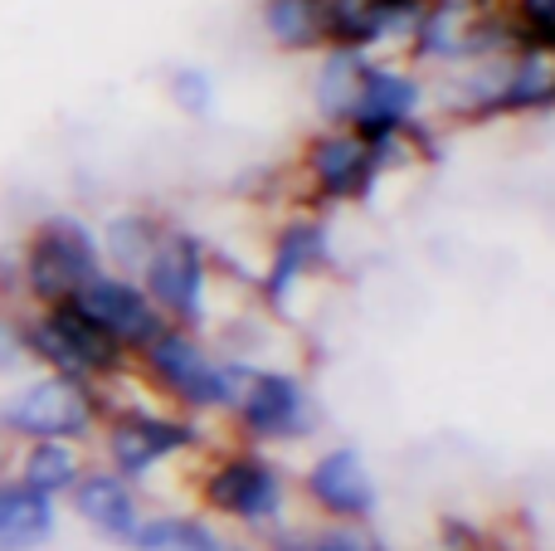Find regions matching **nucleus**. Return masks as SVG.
I'll return each mask as SVG.
<instances>
[{"label":"nucleus","instance_id":"obj_1","mask_svg":"<svg viewBox=\"0 0 555 551\" xmlns=\"http://www.w3.org/2000/svg\"><path fill=\"white\" fill-rule=\"evenodd\" d=\"M439 132L429 123L404 137H365L356 127H312L293 156V205L307 210H346L371 205L390 176L434 162Z\"/></svg>","mask_w":555,"mask_h":551},{"label":"nucleus","instance_id":"obj_2","mask_svg":"<svg viewBox=\"0 0 555 551\" xmlns=\"http://www.w3.org/2000/svg\"><path fill=\"white\" fill-rule=\"evenodd\" d=\"M185 488H191L195 513H205L224 533L249 537V542L302 517L293 469L269 449H249L240 439H210L205 454L185 469Z\"/></svg>","mask_w":555,"mask_h":551},{"label":"nucleus","instance_id":"obj_3","mask_svg":"<svg viewBox=\"0 0 555 551\" xmlns=\"http://www.w3.org/2000/svg\"><path fill=\"white\" fill-rule=\"evenodd\" d=\"M103 396H107V415L93 435V459L142 488L156 474H171V469L185 474L205 454V445L215 439V430L195 425V420L176 415L171 406H162L142 386V376H137V396H122L117 386H107Z\"/></svg>","mask_w":555,"mask_h":551},{"label":"nucleus","instance_id":"obj_4","mask_svg":"<svg viewBox=\"0 0 555 551\" xmlns=\"http://www.w3.org/2000/svg\"><path fill=\"white\" fill-rule=\"evenodd\" d=\"M132 371L142 376V386L162 406H171L176 415L195 420V425L215 430V425H224V415L234 406L244 361L224 357L210 342V332H191V328H171L166 322L152 347L132 361Z\"/></svg>","mask_w":555,"mask_h":551},{"label":"nucleus","instance_id":"obj_5","mask_svg":"<svg viewBox=\"0 0 555 551\" xmlns=\"http://www.w3.org/2000/svg\"><path fill=\"white\" fill-rule=\"evenodd\" d=\"M137 283L146 289V298L156 303L171 328H191V332H215L220 318H230V303H224V283L230 269H224L220 249L205 240L201 230L171 220V230L162 234L156 254L146 259V269L137 273ZM249 303V298H244Z\"/></svg>","mask_w":555,"mask_h":551},{"label":"nucleus","instance_id":"obj_6","mask_svg":"<svg viewBox=\"0 0 555 551\" xmlns=\"http://www.w3.org/2000/svg\"><path fill=\"white\" fill-rule=\"evenodd\" d=\"M317 435H322V400L312 381L287 361H244L234 406L224 415V439L283 454V449L312 445Z\"/></svg>","mask_w":555,"mask_h":551},{"label":"nucleus","instance_id":"obj_7","mask_svg":"<svg viewBox=\"0 0 555 551\" xmlns=\"http://www.w3.org/2000/svg\"><path fill=\"white\" fill-rule=\"evenodd\" d=\"M15 264H20V298H25V308L74 303L107 269L103 249H98V225L74 210L39 215L20 234Z\"/></svg>","mask_w":555,"mask_h":551},{"label":"nucleus","instance_id":"obj_8","mask_svg":"<svg viewBox=\"0 0 555 551\" xmlns=\"http://www.w3.org/2000/svg\"><path fill=\"white\" fill-rule=\"evenodd\" d=\"M512 44L517 39L507 25V0H424L404 39V59L420 74L439 78Z\"/></svg>","mask_w":555,"mask_h":551},{"label":"nucleus","instance_id":"obj_9","mask_svg":"<svg viewBox=\"0 0 555 551\" xmlns=\"http://www.w3.org/2000/svg\"><path fill=\"white\" fill-rule=\"evenodd\" d=\"M107 415V396L88 381H68L54 371H29L0 396V435L5 445L29 439H74L93 449V435Z\"/></svg>","mask_w":555,"mask_h":551},{"label":"nucleus","instance_id":"obj_10","mask_svg":"<svg viewBox=\"0 0 555 551\" xmlns=\"http://www.w3.org/2000/svg\"><path fill=\"white\" fill-rule=\"evenodd\" d=\"M25 347L29 367L54 371L68 381H88V386L107 390L132 371V361L74 308V303H49V308H25Z\"/></svg>","mask_w":555,"mask_h":551},{"label":"nucleus","instance_id":"obj_11","mask_svg":"<svg viewBox=\"0 0 555 551\" xmlns=\"http://www.w3.org/2000/svg\"><path fill=\"white\" fill-rule=\"evenodd\" d=\"M332 264H336L332 220H326L322 210H307V205H287L269 230V249H263L259 273L249 279L254 298H259L273 318H283L307 283L332 273Z\"/></svg>","mask_w":555,"mask_h":551},{"label":"nucleus","instance_id":"obj_12","mask_svg":"<svg viewBox=\"0 0 555 551\" xmlns=\"http://www.w3.org/2000/svg\"><path fill=\"white\" fill-rule=\"evenodd\" d=\"M293 488L312 523H375L380 513V478L356 445H317Z\"/></svg>","mask_w":555,"mask_h":551},{"label":"nucleus","instance_id":"obj_13","mask_svg":"<svg viewBox=\"0 0 555 551\" xmlns=\"http://www.w3.org/2000/svg\"><path fill=\"white\" fill-rule=\"evenodd\" d=\"M429 117V74L410 64L404 54H365L361 88H356L351 127L365 137H404Z\"/></svg>","mask_w":555,"mask_h":551},{"label":"nucleus","instance_id":"obj_14","mask_svg":"<svg viewBox=\"0 0 555 551\" xmlns=\"http://www.w3.org/2000/svg\"><path fill=\"white\" fill-rule=\"evenodd\" d=\"M152 494H146L142 484H132V478L113 474L107 464H88V474L74 484V494L64 498V513H74V523L83 527L88 537H98V542L127 551L137 537V527L146 523V513H152Z\"/></svg>","mask_w":555,"mask_h":551},{"label":"nucleus","instance_id":"obj_15","mask_svg":"<svg viewBox=\"0 0 555 551\" xmlns=\"http://www.w3.org/2000/svg\"><path fill=\"white\" fill-rule=\"evenodd\" d=\"M74 308L83 312L127 361L142 357V351L156 342V332L166 328V318L156 312V303L146 298L142 283L127 279V273H113V269L98 273V279L74 298Z\"/></svg>","mask_w":555,"mask_h":551},{"label":"nucleus","instance_id":"obj_16","mask_svg":"<svg viewBox=\"0 0 555 551\" xmlns=\"http://www.w3.org/2000/svg\"><path fill=\"white\" fill-rule=\"evenodd\" d=\"M93 449L74 445V439H29V445H10V478H20L25 488H35L39 498L64 508V498L74 494V484L88 474Z\"/></svg>","mask_w":555,"mask_h":551},{"label":"nucleus","instance_id":"obj_17","mask_svg":"<svg viewBox=\"0 0 555 551\" xmlns=\"http://www.w3.org/2000/svg\"><path fill=\"white\" fill-rule=\"evenodd\" d=\"M171 230V215L156 210V205H117L113 215H103V225H98V249H103V264L113 273H127V279H137V273L146 269V259L156 254V244H162V234Z\"/></svg>","mask_w":555,"mask_h":551},{"label":"nucleus","instance_id":"obj_18","mask_svg":"<svg viewBox=\"0 0 555 551\" xmlns=\"http://www.w3.org/2000/svg\"><path fill=\"white\" fill-rule=\"evenodd\" d=\"M254 20L278 54L317 59L332 49V0H254Z\"/></svg>","mask_w":555,"mask_h":551},{"label":"nucleus","instance_id":"obj_19","mask_svg":"<svg viewBox=\"0 0 555 551\" xmlns=\"http://www.w3.org/2000/svg\"><path fill=\"white\" fill-rule=\"evenodd\" d=\"M59 503L0 474V551H44L59 537Z\"/></svg>","mask_w":555,"mask_h":551},{"label":"nucleus","instance_id":"obj_20","mask_svg":"<svg viewBox=\"0 0 555 551\" xmlns=\"http://www.w3.org/2000/svg\"><path fill=\"white\" fill-rule=\"evenodd\" d=\"M234 547L240 542L224 527H215L205 513H195V508H152L127 551H234Z\"/></svg>","mask_w":555,"mask_h":551},{"label":"nucleus","instance_id":"obj_21","mask_svg":"<svg viewBox=\"0 0 555 551\" xmlns=\"http://www.w3.org/2000/svg\"><path fill=\"white\" fill-rule=\"evenodd\" d=\"M361 64H365V54H351V49H322V54L312 59L307 98H312L317 127H351L356 88H361Z\"/></svg>","mask_w":555,"mask_h":551},{"label":"nucleus","instance_id":"obj_22","mask_svg":"<svg viewBox=\"0 0 555 551\" xmlns=\"http://www.w3.org/2000/svg\"><path fill=\"white\" fill-rule=\"evenodd\" d=\"M166 103L176 107L181 117H195V123H205V117L220 107V78L210 74L205 64H171L166 68Z\"/></svg>","mask_w":555,"mask_h":551},{"label":"nucleus","instance_id":"obj_23","mask_svg":"<svg viewBox=\"0 0 555 551\" xmlns=\"http://www.w3.org/2000/svg\"><path fill=\"white\" fill-rule=\"evenodd\" d=\"M312 551H400L375 523H312L307 517Z\"/></svg>","mask_w":555,"mask_h":551},{"label":"nucleus","instance_id":"obj_24","mask_svg":"<svg viewBox=\"0 0 555 551\" xmlns=\"http://www.w3.org/2000/svg\"><path fill=\"white\" fill-rule=\"evenodd\" d=\"M507 25L521 49L555 54V0H507Z\"/></svg>","mask_w":555,"mask_h":551},{"label":"nucleus","instance_id":"obj_25","mask_svg":"<svg viewBox=\"0 0 555 551\" xmlns=\"http://www.w3.org/2000/svg\"><path fill=\"white\" fill-rule=\"evenodd\" d=\"M25 308H0V381L29 376V347H25Z\"/></svg>","mask_w":555,"mask_h":551},{"label":"nucleus","instance_id":"obj_26","mask_svg":"<svg viewBox=\"0 0 555 551\" xmlns=\"http://www.w3.org/2000/svg\"><path fill=\"white\" fill-rule=\"evenodd\" d=\"M434 533H439V547L434 551H488L498 542L492 527L482 523V517H468V513H443Z\"/></svg>","mask_w":555,"mask_h":551},{"label":"nucleus","instance_id":"obj_27","mask_svg":"<svg viewBox=\"0 0 555 551\" xmlns=\"http://www.w3.org/2000/svg\"><path fill=\"white\" fill-rule=\"evenodd\" d=\"M254 551H312V542H307V517H293V523H283L278 533L259 537V542H249Z\"/></svg>","mask_w":555,"mask_h":551},{"label":"nucleus","instance_id":"obj_28","mask_svg":"<svg viewBox=\"0 0 555 551\" xmlns=\"http://www.w3.org/2000/svg\"><path fill=\"white\" fill-rule=\"evenodd\" d=\"M390 5H400V10H410V15H420L424 0H390Z\"/></svg>","mask_w":555,"mask_h":551},{"label":"nucleus","instance_id":"obj_29","mask_svg":"<svg viewBox=\"0 0 555 551\" xmlns=\"http://www.w3.org/2000/svg\"><path fill=\"white\" fill-rule=\"evenodd\" d=\"M488 551H527V547H512V542H502V537H498V542H492Z\"/></svg>","mask_w":555,"mask_h":551},{"label":"nucleus","instance_id":"obj_30","mask_svg":"<svg viewBox=\"0 0 555 551\" xmlns=\"http://www.w3.org/2000/svg\"><path fill=\"white\" fill-rule=\"evenodd\" d=\"M234 551H254V547H244V542H240V547H234Z\"/></svg>","mask_w":555,"mask_h":551},{"label":"nucleus","instance_id":"obj_31","mask_svg":"<svg viewBox=\"0 0 555 551\" xmlns=\"http://www.w3.org/2000/svg\"><path fill=\"white\" fill-rule=\"evenodd\" d=\"M0 449H5V435H0Z\"/></svg>","mask_w":555,"mask_h":551}]
</instances>
